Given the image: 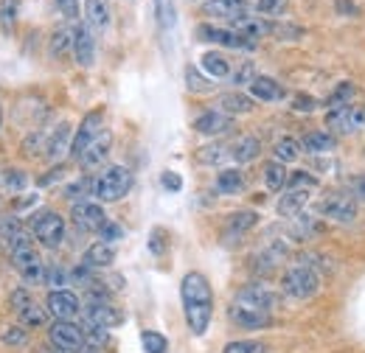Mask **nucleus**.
<instances>
[{
  "instance_id": "6e6552de",
  "label": "nucleus",
  "mask_w": 365,
  "mask_h": 353,
  "mask_svg": "<svg viewBox=\"0 0 365 353\" xmlns=\"http://www.w3.org/2000/svg\"><path fill=\"white\" fill-rule=\"evenodd\" d=\"M197 40L200 43H214V45H222V48H245V51H250V48H256L253 40H247V37H242L236 28H222V26H211V23H202V26H197Z\"/></svg>"
},
{
  "instance_id": "f257e3e1",
  "label": "nucleus",
  "mask_w": 365,
  "mask_h": 353,
  "mask_svg": "<svg viewBox=\"0 0 365 353\" xmlns=\"http://www.w3.org/2000/svg\"><path fill=\"white\" fill-rule=\"evenodd\" d=\"M182 314L194 337H202L208 331L211 314H214V292L202 272H188L180 283Z\"/></svg>"
},
{
  "instance_id": "49530a36",
  "label": "nucleus",
  "mask_w": 365,
  "mask_h": 353,
  "mask_svg": "<svg viewBox=\"0 0 365 353\" xmlns=\"http://www.w3.org/2000/svg\"><path fill=\"white\" fill-rule=\"evenodd\" d=\"M253 79H256V65H253V62H242V65H239V70L233 73V85H239V88H242V85H247V88H250V85H253Z\"/></svg>"
},
{
  "instance_id": "20e7f679",
  "label": "nucleus",
  "mask_w": 365,
  "mask_h": 353,
  "mask_svg": "<svg viewBox=\"0 0 365 353\" xmlns=\"http://www.w3.org/2000/svg\"><path fill=\"white\" fill-rule=\"evenodd\" d=\"M281 286H284V295H289V297H295V300H309V297L318 295L320 278L312 266L295 264L292 269L284 272Z\"/></svg>"
},
{
  "instance_id": "a878e982",
  "label": "nucleus",
  "mask_w": 365,
  "mask_h": 353,
  "mask_svg": "<svg viewBox=\"0 0 365 353\" xmlns=\"http://www.w3.org/2000/svg\"><path fill=\"white\" fill-rule=\"evenodd\" d=\"M85 17L91 28H107L110 26V3L107 0H88L85 3Z\"/></svg>"
},
{
  "instance_id": "13d9d810",
  "label": "nucleus",
  "mask_w": 365,
  "mask_h": 353,
  "mask_svg": "<svg viewBox=\"0 0 365 353\" xmlns=\"http://www.w3.org/2000/svg\"><path fill=\"white\" fill-rule=\"evenodd\" d=\"M160 182H163V188H166V191H175V194L182 188V179H180V174H178V172H163Z\"/></svg>"
},
{
  "instance_id": "8fccbe9b",
  "label": "nucleus",
  "mask_w": 365,
  "mask_h": 353,
  "mask_svg": "<svg viewBox=\"0 0 365 353\" xmlns=\"http://www.w3.org/2000/svg\"><path fill=\"white\" fill-rule=\"evenodd\" d=\"M98 236H101V241H104V244H113V241H121V238H124V230H121V224L107 221V224L98 230Z\"/></svg>"
},
{
  "instance_id": "9b49d317",
  "label": "nucleus",
  "mask_w": 365,
  "mask_h": 353,
  "mask_svg": "<svg viewBox=\"0 0 365 353\" xmlns=\"http://www.w3.org/2000/svg\"><path fill=\"white\" fill-rule=\"evenodd\" d=\"M71 219L79 230L85 233H98L104 224H107V214L98 202H73V211H71Z\"/></svg>"
},
{
  "instance_id": "dca6fc26",
  "label": "nucleus",
  "mask_w": 365,
  "mask_h": 353,
  "mask_svg": "<svg viewBox=\"0 0 365 353\" xmlns=\"http://www.w3.org/2000/svg\"><path fill=\"white\" fill-rule=\"evenodd\" d=\"M73 56L82 68H91L96 62V40H93V31L88 23L76 26V31H73Z\"/></svg>"
},
{
  "instance_id": "ddd939ff",
  "label": "nucleus",
  "mask_w": 365,
  "mask_h": 353,
  "mask_svg": "<svg viewBox=\"0 0 365 353\" xmlns=\"http://www.w3.org/2000/svg\"><path fill=\"white\" fill-rule=\"evenodd\" d=\"M250 3L247 0H205L202 3V14H208V17H222V20H228L230 26L236 23V20H242V17H247L250 14Z\"/></svg>"
},
{
  "instance_id": "f03ea898",
  "label": "nucleus",
  "mask_w": 365,
  "mask_h": 353,
  "mask_svg": "<svg viewBox=\"0 0 365 353\" xmlns=\"http://www.w3.org/2000/svg\"><path fill=\"white\" fill-rule=\"evenodd\" d=\"M9 255H11L14 269L23 275V280H26L29 286L46 283V264L40 261V255H37V250H34L31 236L17 233L14 238H9Z\"/></svg>"
},
{
  "instance_id": "2f4dec72",
  "label": "nucleus",
  "mask_w": 365,
  "mask_h": 353,
  "mask_svg": "<svg viewBox=\"0 0 365 353\" xmlns=\"http://www.w3.org/2000/svg\"><path fill=\"white\" fill-rule=\"evenodd\" d=\"M245 188V176L239 169H225L217 174V191L220 194H239Z\"/></svg>"
},
{
  "instance_id": "37998d69",
  "label": "nucleus",
  "mask_w": 365,
  "mask_h": 353,
  "mask_svg": "<svg viewBox=\"0 0 365 353\" xmlns=\"http://www.w3.org/2000/svg\"><path fill=\"white\" fill-rule=\"evenodd\" d=\"M225 157H230V152H225L222 146H205V149L197 152V160L205 163V166H217V163H222Z\"/></svg>"
},
{
  "instance_id": "4c0bfd02",
  "label": "nucleus",
  "mask_w": 365,
  "mask_h": 353,
  "mask_svg": "<svg viewBox=\"0 0 365 353\" xmlns=\"http://www.w3.org/2000/svg\"><path fill=\"white\" fill-rule=\"evenodd\" d=\"M155 14L160 28H172L175 26V0H155Z\"/></svg>"
},
{
  "instance_id": "423d86ee",
  "label": "nucleus",
  "mask_w": 365,
  "mask_h": 353,
  "mask_svg": "<svg viewBox=\"0 0 365 353\" xmlns=\"http://www.w3.org/2000/svg\"><path fill=\"white\" fill-rule=\"evenodd\" d=\"M31 233L43 247H59L65 238V219L56 211H40L37 216H31Z\"/></svg>"
},
{
  "instance_id": "de8ad7c7",
  "label": "nucleus",
  "mask_w": 365,
  "mask_h": 353,
  "mask_svg": "<svg viewBox=\"0 0 365 353\" xmlns=\"http://www.w3.org/2000/svg\"><path fill=\"white\" fill-rule=\"evenodd\" d=\"M3 345H23L26 339H29V331L23 328V325H11V328H6L3 331Z\"/></svg>"
},
{
  "instance_id": "c03bdc74",
  "label": "nucleus",
  "mask_w": 365,
  "mask_h": 353,
  "mask_svg": "<svg viewBox=\"0 0 365 353\" xmlns=\"http://www.w3.org/2000/svg\"><path fill=\"white\" fill-rule=\"evenodd\" d=\"M289 9V0H256V11L267 14V17H278Z\"/></svg>"
},
{
  "instance_id": "864d4df0",
  "label": "nucleus",
  "mask_w": 365,
  "mask_h": 353,
  "mask_svg": "<svg viewBox=\"0 0 365 353\" xmlns=\"http://www.w3.org/2000/svg\"><path fill=\"white\" fill-rule=\"evenodd\" d=\"M88 188H93L91 179H79V182H73V185L65 188V196H68V199H79V196H85Z\"/></svg>"
},
{
  "instance_id": "3c124183",
  "label": "nucleus",
  "mask_w": 365,
  "mask_h": 353,
  "mask_svg": "<svg viewBox=\"0 0 365 353\" xmlns=\"http://www.w3.org/2000/svg\"><path fill=\"white\" fill-rule=\"evenodd\" d=\"M149 250H152L155 255H163V253H166V233H163L160 227L152 230V236H149Z\"/></svg>"
},
{
  "instance_id": "7c9ffc66",
  "label": "nucleus",
  "mask_w": 365,
  "mask_h": 353,
  "mask_svg": "<svg viewBox=\"0 0 365 353\" xmlns=\"http://www.w3.org/2000/svg\"><path fill=\"white\" fill-rule=\"evenodd\" d=\"M315 233H320L318 219H312V216H304V214H298V219L292 221V227H289V236H292L295 241H309Z\"/></svg>"
},
{
  "instance_id": "a18cd8bd",
  "label": "nucleus",
  "mask_w": 365,
  "mask_h": 353,
  "mask_svg": "<svg viewBox=\"0 0 365 353\" xmlns=\"http://www.w3.org/2000/svg\"><path fill=\"white\" fill-rule=\"evenodd\" d=\"M3 185H6L9 191H23V188L29 185V174L20 172V169H9L6 176H3Z\"/></svg>"
},
{
  "instance_id": "aec40b11",
  "label": "nucleus",
  "mask_w": 365,
  "mask_h": 353,
  "mask_svg": "<svg viewBox=\"0 0 365 353\" xmlns=\"http://www.w3.org/2000/svg\"><path fill=\"white\" fill-rule=\"evenodd\" d=\"M71 143H73V137H71V124H59L53 132L46 137V157L48 160H59L65 152H71Z\"/></svg>"
},
{
  "instance_id": "39448f33",
  "label": "nucleus",
  "mask_w": 365,
  "mask_h": 353,
  "mask_svg": "<svg viewBox=\"0 0 365 353\" xmlns=\"http://www.w3.org/2000/svg\"><path fill=\"white\" fill-rule=\"evenodd\" d=\"M48 339L53 348L65 353H82L85 351V328L71 322V320H56L51 328H48Z\"/></svg>"
},
{
  "instance_id": "5701e85b",
  "label": "nucleus",
  "mask_w": 365,
  "mask_h": 353,
  "mask_svg": "<svg viewBox=\"0 0 365 353\" xmlns=\"http://www.w3.org/2000/svg\"><path fill=\"white\" fill-rule=\"evenodd\" d=\"M284 95H287L284 85H278L270 76H256L250 85V98H256V101H281Z\"/></svg>"
},
{
  "instance_id": "680f3d73",
  "label": "nucleus",
  "mask_w": 365,
  "mask_h": 353,
  "mask_svg": "<svg viewBox=\"0 0 365 353\" xmlns=\"http://www.w3.org/2000/svg\"><path fill=\"white\" fill-rule=\"evenodd\" d=\"M0 124H3V110H0Z\"/></svg>"
},
{
  "instance_id": "5fc2aeb1",
  "label": "nucleus",
  "mask_w": 365,
  "mask_h": 353,
  "mask_svg": "<svg viewBox=\"0 0 365 353\" xmlns=\"http://www.w3.org/2000/svg\"><path fill=\"white\" fill-rule=\"evenodd\" d=\"M56 9H59L68 20H76V17H79V0H56Z\"/></svg>"
},
{
  "instance_id": "052dcab7",
  "label": "nucleus",
  "mask_w": 365,
  "mask_h": 353,
  "mask_svg": "<svg viewBox=\"0 0 365 353\" xmlns=\"http://www.w3.org/2000/svg\"><path fill=\"white\" fill-rule=\"evenodd\" d=\"M43 353H65V351H59V348H56V351H43Z\"/></svg>"
},
{
  "instance_id": "6e6d98bb",
  "label": "nucleus",
  "mask_w": 365,
  "mask_h": 353,
  "mask_svg": "<svg viewBox=\"0 0 365 353\" xmlns=\"http://www.w3.org/2000/svg\"><path fill=\"white\" fill-rule=\"evenodd\" d=\"M292 107H295L298 112H315V107H318V101H315L312 95H295V101H292Z\"/></svg>"
},
{
  "instance_id": "bf43d9fd",
  "label": "nucleus",
  "mask_w": 365,
  "mask_h": 353,
  "mask_svg": "<svg viewBox=\"0 0 365 353\" xmlns=\"http://www.w3.org/2000/svg\"><path fill=\"white\" fill-rule=\"evenodd\" d=\"M337 11H340V14H357L360 9H357L354 3H349V0H337Z\"/></svg>"
},
{
  "instance_id": "4d7b16f0",
  "label": "nucleus",
  "mask_w": 365,
  "mask_h": 353,
  "mask_svg": "<svg viewBox=\"0 0 365 353\" xmlns=\"http://www.w3.org/2000/svg\"><path fill=\"white\" fill-rule=\"evenodd\" d=\"M46 283H48V286H56V289H59V286H65V272H62L59 266H48V269H46Z\"/></svg>"
},
{
  "instance_id": "393cba45",
  "label": "nucleus",
  "mask_w": 365,
  "mask_h": 353,
  "mask_svg": "<svg viewBox=\"0 0 365 353\" xmlns=\"http://www.w3.org/2000/svg\"><path fill=\"white\" fill-rule=\"evenodd\" d=\"M259 152H262V143H259V137H239L233 146H230V157L236 160V163H250V160H256L259 157Z\"/></svg>"
},
{
  "instance_id": "0eeeda50",
  "label": "nucleus",
  "mask_w": 365,
  "mask_h": 353,
  "mask_svg": "<svg viewBox=\"0 0 365 353\" xmlns=\"http://www.w3.org/2000/svg\"><path fill=\"white\" fill-rule=\"evenodd\" d=\"M326 127L340 135H351L357 130H365V107L360 104H349V107H337L326 112Z\"/></svg>"
},
{
  "instance_id": "58836bf2",
  "label": "nucleus",
  "mask_w": 365,
  "mask_h": 353,
  "mask_svg": "<svg viewBox=\"0 0 365 353\" xmlns=\"http://www.w3.org/2000/svg\"><path fill=\"white\" fill-rule=\"evenodd\" d=\"M185 88L191 90V93H211L214 85L205 76H200L197 68H185Z\"/></svg>"
},
{
  "instance_id": "c9c22d12",
  "label": "nucleus",
  "mask_w": 365,
  "mask_h": 353,
  "mask_svg": "<svg viewBox=\"0 0 365 353\" xmlns=\"http://www.w3.org/2000/svg\"><path fill=\"white\" fill-rule=\"evenodd\" d=\"M140 345H143V353H166V348H169L166 337L158 334V331H143L140 334Z\"/></svg>"
},
{
  "instance_id": "a211bd4d",
  "label": "nucleus",
  "mask_w": 365,
  "mask_h": 353,
  "mask_svg": "<svg viewBox=\"0 0 365 353\" xmlns=\"http://www.w3.org/2000/svg\"><path fill=\"white\" fill-rule=\"evenodd\" d=\"M110 146H113V132L101 130V132H98V137H96L91 146H88V152L79 157L82 169H98V166L107 160V154H110Z\"/></svg>"
},
{
  "instance_id": "412c9836",
  "label": "nucleus",
  "mask_w": 365,
  "mask_h": 353,
  "mask_svg": "<svg viewBox=\"0 0 365 353\" xmlns=\"http://www.w3.org/2000/svg\"><path fill=\"white\" fill-rule=\"evenodd\" d=\"M256 224H259V214L256 211H236V214H230L228 221H225V244H230V238L245 236Z\"/></svg>"
},
{
  "instance_id": "4be33fe9",
  "label": "nucleus",
  "mask_w": 365,
  "mask_h": 353,
  "mask_svg": "<svg viewBox=\"0 0 365 353\" xmlns=\"http://www.w3.org/2000/svg\"><path fill=\"white\" fill-rule=\"evenodd\" d=\"M113 261H115V250H113V244H104V241L91 244L88 253L82 255V266H88V269H107Z\"/></svg>"
},
{
  "instance_id": "2eb2a0df",
  "label": "nucleus",
  "mask_w": 365,
  "mask_h": 353,
  "mask_svg": "<svg viewBox=\"0 0 365 353\" xmlns=\"http://www.w3.org/2000/svg\"><path fill=\"white\" fill-rule=\"evenodd\" d=\"M236 306L245 309H259V311H273L278 306V295L270 292L267 286H245L236 295Z\"/></svg>"
},
{
  "instance_id": "c85d7f7f",
  "label": "nucleus",
  "mask_w": 365,
  "mask_h": 353,
  "mask_svg": "<svg viewBox=\"0 0 365 353\" xmlns=\"http://www.w3.org/2000/svg\"><path fill=\"white\" fill-rule=\"evenodd\" d=\"M301 149H304L307 154H326V152L334 149V137L326 132H309L301 140Z\"/></svg>"
},
{
  "instance_id": "473e14b6",
  "label": "nucleus",
  "mask_w": 365,
  "mask_h": 353,
  "mask_svg": "<svg viewBox=\"0 0 365 353\" xmlns=\"http://www.w3.org/2000/svg\"><path fill=\"white\" fill-rule=\"evenodd\" d=\"M264 185H267V191H281V188H287V169H284V163H278V160H270L267 166H264Z\"/></svg>"
},
{
  "instance_id": "ea45409f",
  "label": "nucleus",
  "mask_w": 365,
  "mask_h": 353,
  "mask_svg": "<svg viewBox=\"0 0 365 353\" xmlns=\"http://www.w3.org/2000/svg\"><path fill=\"white\" fill-rule=\"evenodd\" d=\"M46 311L48 309H40V306H34V303H31L29 309H23L17 317H20V322H23V325H29V328H40V325H46V317H48Z\"/></svg>"
},
{
  "instance_id": "b1692460",
  "label": "nucleus",
  "mask_w": 365,
  "mask_h": 353,
  "mask_svg": "<svg viewBox=\"0 0 365 353\" xmlns=\"http://www.w3.org/2000/svg\"><path fill=\"white\" fill-rule=\"evenodd\" d=\"M220 112H225V115H245V112H250L253 110V98L250 95H245V93H222L220 95Z\"/></svg>"
},
{
  "instance_id": "e433bc0d",
  "label": "nucleus",
  "mask_w": 365,
  "mask_h": 353,
  "mask_svg": "<svg viewBox=\"0 0 365 353\" xmlns=\"http://www.w3.org/2000/svg\"><path fill=\"white\" fill-rule=\"evenodd\" d=\"M318 185V179L309 172H292L287 176V191H312Z\"/></svg>"
},
{
  "instance_id": "f704fd0d",
  "label": "nucleus",
  "mask_w": 365,
  "mask_h": 353,
  "mask_svg": "<svg viewBox=\"0 0 365 353\" xmlns=\"http://www.w3.org/2000/svg\"><path fill=\"white\" fill-rule=\"evenodd\" d=\"M68 51H73V31H68V28L53 31V37H51V53L53 56H65Z\"/></svg>"
},
{
  "instance_id": "c756f323",
  "label": "nucleus",
  "mask_w": 365,
  "mask_h": 353,
  "mask_svg": "<svg viewBox=\"0 0 365 353\" xmlns=\"http://www.w3.org/2000/svg\"><path fill=\"white\" fill-rule=\"evenodd\" d=\"M301 152H304V149H301V143H298L295 137H281L273 149L275 160L284 163V166H287V163H295V160L301 157Z\"/></svg>"
},
{
  "instance_id": "09e8293b",
  "label": "nucleus",
  "mask_w": 365,
  "mask_h": 353,
  "mask_svg": "<svg viewBox=\"0 0 365 353\" xmlns=\"http://www.w3.org/2000/svg\"><path fill=\"white\" fill-rule=\"evenodd\" d=\"M9 300H11V306H14V311H17V314H20V311H23V309H29V306L34 303V300H31V292H29L26 286H20V289H14Z\"/></svg>"
},
{
  "instance_id": "603ef678",
  "label": "nucleus",
  "mask_w": 365,
  "mask_h": 353,
  "mask_svg": "<svg viewBox=\"0 0 365 353\" xmlns=\"http://www.w3.org/2000/svg\"><path fill=\"white\" fill-rule=\"evenodd\" d=\"M349 191L357 202H365V174H357L349 179Z\"/></svg>"
},
{
  "instance_id": "79ce46f5",
  "label": "nucleus",
  "mask_w": 365,
  "mask_h": 353,
  "mask_svg": "<svg viewBox=\"0 0 365 353\" xmlns=\"http://www.w3.org/2000/svg\"><path fill=\"white\" fill-rule=\"evenodd\" d=\"M17 11H20V0H3V3H0V23H3L6 31L14 28V23H17Z\"/></svg>"
},
{
  "instance_id": "a19ab883",
  "label": "nucleus",
  "mask_w": 365,
  "mask_h": 353,
  "mask_svg": "<svg viewBox=\"0 0 365 353\" xmlns=\"http://www.w3.org/2000/svg\"><path fill=\"white\" fill-rule=\"evenodd\" d=\"M222 353H267V345L256 339H236V342H228Z\"/></svg>"
},
{
  "instance_id": "1a4fd4ad",
  "label": "nucleus",
  "mask_w": 365,
  "mask_h": 353,
  "mask_svg": "<svg viewBox=\"0 0 365 353\" xmlns=\"http://www.w3.org/2000/svg\"><path fill=\"white\" fill-rule=\"evenodd\" d=\"M320 214H323L326 219L349 224V221L357 219V199H354L351 194H329V196L320 202Z\"/></svg>"
},
{
  "instance_id": "72a5a7b5",
  "label": "nucleus",
  "mask_w": 365,
  "mask_h": 353,
  "mask_svg": "<svg viewBox=\"0 0 365 353\" xmlns=\"http://www.w3.org/2000/svg\"><path fill=\"white\" fill-rule=\"evenodd\" d=\"M354 93H357V90H354V85H351V82H340L337 88L331 90V95L326 98V107H329V110L349 107V104H351V98H354Z\"/></svg>"
},
{
  "instance_id": "9d476101",
  "label": "nucleus",
  "mask_w": 365,
  "mask_h": 353,
  "mask_svg": "<svg viewBox=\"0 0 365 353\" xmlns=\"http://www.w3.org/2000/svg\"><path fill=\"white\" fill-rule=\"evenodd\" d=\"M101 118H104L101 110H93V112H88V115L82 118L79 130L73 135V143H71V157H73V160H79V157L88 152V146L98 137V132H101Z\"/></svg>"
},
{
  "instance_id": "bb28decb",
  "label": "nucleus",
  "mask_w": 365,
  "mask_h": 353,
  "mask_svg": "<svg viewBox=\"0 0 365 353\" xmlns=\"http://www.w3.org/2000/svg\"><path fill=\"white\" fill-rule=\"evenodd\" d=\"M307 199H309V191H287L278 199V214L281 216H298L301 208L307 205Z\"/></svg>"
},
{
  "instance_id": "cd10ccee",
  "label": "nucleus",
  "mask_w": 365,
  "mask_h": 353,
  "mask_svg": "<svg viewBox=\"0 0 365 353\" xmlns=\"http://www.w3.org/2000/svg\"><path fill=\"white\" fill-rule=\"evenodd\" d=\"M202 70L211 76V79H225L230 73V62L222 56V53H217V51H208V53H202Z\"/></svg>"
},
{
  "instance_id": "7ed1b4c3",
  "label": "nucleus",
  "mask_w": 365,
  "mask_h": 353,
  "mask_svg": "<svg viewBox=\"0 0 365 353\" xmlns=\"http://www.w3.org/2000/svg\"><path fill=\"white\" fill-rule=\"evenodd\" d=\"M133 188V172L127 166H110L93 182V196L98 202H118Z\"/></svg>"
},
{
  "instance_id": "4468645a",
  "label": "nucleus",
  "mask_w": 365,
  "mask_h": 353,
  "mask_svg": "<svg viewBox=\"0 0 365 353\" xmlns=\"http://www.w3.org/2000/svg\"><path fill=\"white\" fill-rule=\"evenodd\" d=\"M46 309H48V314L56 317V320H73V317L82 311V303H79V297H76L73 292H68V289H53V292L48 295Z\"/></svg>"
},
{
  "instance_id": "f8f14e48",
  "label": "nucleus",
  "mask_w": 365,
  "mask_h": 353,
  "mask_svg": "<svg viewBox=\"0 0 365 353\" xmlns=\"http://www.w3.org/2000/svg\"><path fill=\"white\" fill-rule=\"evenodd\" d=\"M121 322H124V314L115 306H110L107 300H93L85 309V325L88 328H104L107 331V328H115Z\"/></svg>"
},
{
  "instance_id": "f3484780",
  "label": "nucleus",
  "mask_w": 365,
  "mask_h": 353,
  "mask_svg": "<svg viewBox=\"0 0 365 353\" xmlns=\"http://www.w3.org/2000/svg\"><path fill=\"white\" fill-rule=\"evenodd\" d=\"M233 130V118L220 112V110H211V112H202L197 121H194V132L200 135H225Z\"/></svg>"
},
{
  "instance_id": "6ab92c4d",
  "label": "nucleus",
  "mask_w": 365,
  "mask_h": 353,
  "mask_svg": "<svg viewBox=\"0 0 365 353\" xmlns=\"http://www.w3.org/2000/svg\"><path fill=\"white\" fill-rule=\"evenodd\" d=\"M230 320H233L239 328H250V331L273 325V317H270V311L245 309V306H233V309H230Z\"/></svg>"
}]
</instances>
